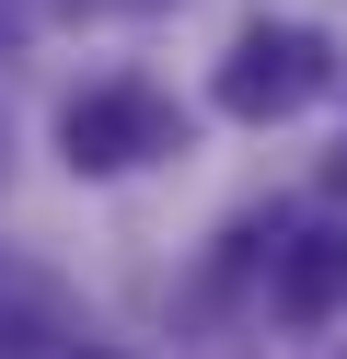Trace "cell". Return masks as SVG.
Wrapping results in <instances>:
<instances>
[{
	"label": "cell",
	"instance_id": "obj_2",
	"mask_svg": "<svg viewBox=\"0 0 347 359\" xmlns=\"http://www.w3.org/2000/svg\"><path fill=\"white\" fill-rule=\"evenodd\" d=\"M58 151H69V174H128V163L185 151V116L151 93V81H104V93H69Z\"/></svg>",
	"mask_w": 347,
	"mask_h": 359
},
{
	"label": "cell",
	"instance_id": "obj_3",
	"mask_svg": "<svg viewBox=\"0 0 347 359\" xmlns=\"http://www.w3.org/2000/svg\"><path fill=\"white\" fill-rule=\"evenodd\" d=\"M58 336H69L58 278L23 266V255H0V359H35V348H58Z\"/></svg>",
	"mask_w": 347,
	"mask_h": 359
},
{
	"label": "cell",
	"instance_id": "obj_5",
	"mask_svg": "<svg viewBox=\"0 0 347 359\" xmlns=\"http://www.w3.org/2000/svg\"><path fill=\"white\" fill-rule=\"evenodd\" d=\"M12 35H23V12H12V0H0V47H12Z\"/></svg>",
	"mask_w": 347,
	"mask_h": 359
},
{
	"label": "cell",
	"instance_id": "obj_6",
	"mask_svg": "<svg viewBox=\"0 0 347 359\" xmlns=\"http://www.w3.org/2000/svg\"><path fill=\"white\" fill-rule=\"evenodd\" d=\"M69 359H116V348H69Z\"/></svg>",
	"mask_w": 347,
	"mask_h": 359
},
{
	"label": "cell",
	"instance_id": "obj_4",
	"mask_svg": "<svg viewBox=\"0 0 347 359\" xmlns=\"http://www.w3.org/2000/svg\"><path fill=\"white\" fill-rule=\"evenodd\" d=\"M336 302H347V243L336 232H290L278 243V313L290 325H324Z\"/></svg>",
	"mask_w": 347,
	"mask_h": 359
},
{
	"label": "cell",
	"instance_id": "obj_1",
	"mask_svg": "<svg viewBox=\"0 0 347 359\" xmlns=\"http://www.w3.org/2000/svg\"><path fill=\"white\" fill-rule=\"evenodd\" d=\"M324 81H336V58H324L313 24H243V35H231V58H220V116H243V128L301 116Z\"/></svg>",
	"mask_w": 347,
	"mask_h": 359
}]
</instances>
